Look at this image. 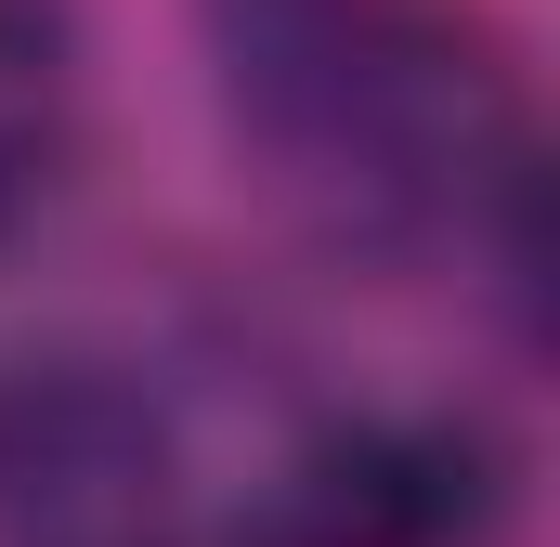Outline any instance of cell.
Instances as JSON below:
<instances>
[{"instance_id":"cell-3","label":"cell","mask_w":560,"mask_h":547,"mask_svg":"<svg viewBox=\"0 0 560 547\" xmlns=\"http://www.w3.org/2000/svg\"><path fill=\"white\" fill-rule=\"evenodd\" d=\"M509 456L482 417H339L235 509L222 547H482Z\"/></svg>"},{"instance_id":"cell-4","label":"cell","mask_w":560,"mask_h":547,"mask_svg":"<svg viewBox=\"0 0 560 547\" xmlns=\"http://www.w3.org/2000/svg\"><path fill=\"white\" fill-rule=\"evenodd\" d=\"M52 156H66V39L39 0H0V248L52 196Z\"/></svg>"},{"instance_id":"cell-2","label":"cell","mask_w":560,"mask_h":547,"mask_svg":"<svg viewBox=\"0 0 560 547\" xmlns=\"http://www.w3.org/2000/svg\"><path fill=\"white\" fill-rule=\"evenodd\" d=\"M170 417L118 365H0V547H170Z\"/></svg>"},{"instance_id":"cell-1","label":"cell","mask_w":560,"mask_h":547,"mask_svg":"<svg viewBox=\"0 0 560 547\" xmlns=\"http://www.w3.org/2000/svg\"><path fill=\"white\" fill-rule=\"evenodd\" d=\"M222 105L339 248L535 261V170L509 66L443 0H209Z\"/></svg>"}]
</instances>
